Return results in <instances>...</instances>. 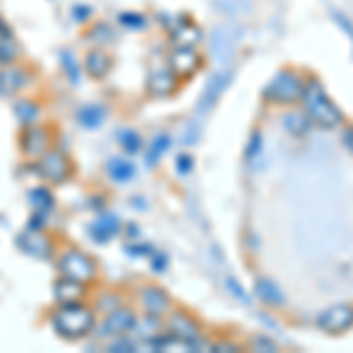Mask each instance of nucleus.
Segmentation results:
<instances>
[{"label":"nucleus","instance_id":"7c9ffc66","mask_svg":"<svg viewBox=\"0 0 353 353\" xmlns=\"http://www.w3.org/2000/svg\"><path fill=\"white\" fill-rule=\"evenodd\" d=\"M224 88H226V76H214L212 83H210V88H208V92H205V97H203V101H201L203 109H210V104L217 99Z\"/></svg>","mask_w":353,"mask_h":353},{"label":"nucleus","instance_id":"f3484780","mask_svg":"<svg viewBox=\"0 0 353 353\" xmlns=\"http://www.w3.org/2000/svg\"><path fill=\"white\" fill-rule=\"evenodd\" d=\"M83 38L88 45H97V48H111L118 38V26L106 19H92L85 24Z\"/></svg>","mask_w":353,"mask_h":353},{"label":"nucleus","instance_id":"c9c22d12","mask_svg":"<svg viewBox=\"0 0 353 353\" xmlns=\"http://www.w3.org/2000/svg\"><path fill=\"white\" fill-rule=\"evenodd\" d=\"M149 259L153 261V269H156V271H163L165 261H168V259H165V254H156V257H149Z\"/></svg>","mask_w":353,"mask_h":353},{"label":"nucleus","instance_id":"c85d7f7f","mask_svg":"<svg viewBox=\"0 0 353 353\" xmlns=\"http://www.w3.org/2000/svg\"><path fill=\"white\" fill-rule=\"evenodd\" d=\"M21 59V43L17 41V36H10L5 41H0V66L12 64V61Z\"/></svg>","mask_w":353,"mask_h":353},{"label":"nucleus","instance_id":"5701e85b","mask_svg":"<svg viewBox=\"0 0 353 353\" xmlns=\"http://www.w3.org/2000/svg\"><path fill=\"white\" fill-rule=\"evenodd\" d=\"M134 172H137L134 163L128 161V158H111V161L106 163V174H109L116 184H128V181H132Z\"/></svg>","mask_w":353,"mask_h":353},{"label":"nucleus","instance_id":"393cba45","mask_svg":"<svg viewBox=\"0 0 353 353\" xmlns=\"http://www.w3.org/2000/svg\"><path fill=\"white\" fill-rule=\"evenodd\" d=\"M28 205H31V212L48 214L54 208V196L48 186H38V189L28 191Z\"/></svg>","mask_w":353,"mask_h":353},{"label":"nucleus","instance_id":"9d476101","mask_svg":"<svg viewBox=\"0 0 353 353\" xmlns=\"http://www.w3.org/2000/svg\"><path fill=\"white\" fill-rule=\"evenodd\" d=\"M163 330L172 337L186 339L198 346V339L203 337V325L184 309H172L163 318Z\"/></svg>","mask_w":353,"mask_h":353},{"label":"nucleus","instance_id":"412c9836","mask_svg":"<svg viewBox=\"0 0 353 353\" xmlns=\"http://www.w3.org/2000/svg\"><path fill=\"white\" fill-rule=\"evenodd\" d=\"M116 26H118V31L141 33L149 26V17L144 12H139V10H123V12L116 17Z\"/></svg>","mask_w":353,"mask_h":353},{"label":"nucleus","instance_id":"9b49d317","mask_svg":"<svg viewBox=\"0 0 353 353\" xmlns=\"http://www.w3.org/2000/svg\"><path fill=\"white\" fill-rule=\"evenodd\" d=\"M17 248L33 259L48 261L57 257V245L52 238H48V233L43 229H33V226H28L24 233L17 236Z\"/></svg>","mask_w":353,"mask_h":353},{"label":"nucleus","instance_id":"f03ea898","mask_svg":"<svg viewBox=\"0 0 353 353\" xmlns=\"http://www.w3.org/2000/svg\"><path fill=\"white\" fill-rule=\"evenodd\" d=\"M301 104H304V113L309 116V121L313 125H321L325 130H334L344 125V116L341 111L334 106V101L330 99L323 83L318 78H309L304 83V92H301Z\"/></svg>","mask_w":353,"mask_h":353},{"label":"nucleus","instance_id":"39448f33","mask_svg":"<svg viewBox=\"0 0 353 353\" xmlns=\"http://www.w3.org/2000/svg\"><path fill=\"white\" fill-rule=\"evenodd\" d=\"M33 170H36V174L41 176L48 186H64L66 181L73 179V174H76V165H73L71 156H68L66 151L61 149H50L45 151L38 161H33Z\"/></svg>","mask_w":353,"mask_h":353},{"label":"nucleus","instance_id":"4be33fe9","mask_svg":"<svg viewBox=\"0 0 353 353\" xmlns=\"http://www.w3.org/2000/svg\"><path fill=\"white\" fill-rule=\"evenodd\" d=\"M57 61H59V68L61 73L68 78V83H78L83 76V64L81 59H78V54L73 52L71 48H64L59 52V57H57Z\"/></svg>","mask_w":353,"mask_h":353},{"label":"nucleus","instance_id":"1a4fd4ad","mask_svg":"<svg viewBox=\"0 0 353 353\" xmlns=\"http://www.w3.org/2000/svg\"><path fill=\"white\" fill-rule=\"evenodd\" d=\"M31 83H33V68L24 64L21 59L0 66V97L3 99L19 97Z\"/></svg>","mask_w":353,"mask_h":353},{"label":"nucleus","instance_id":"e433bc0d","mask_svg":"<svg viewBox=\"0 0 353 353\" xmlns=\"http://www.w3.org/2000/svg\"><path fill=\"white\" fill-rule=\"evenodd\" d=\"M238 349L236 344H229V341H221V344H212V351H233Z\"/></svg>","mask_w":353,"mask_h":353},{"label":"nucleus","instance_id":"cd10ccee","mask_svg":"<svg viewBox=\"0 0 353 353\" xmlns=\"http://www.w3.org/2000/svg\"><path fill=\"white\" fill-rule=\"evenodd\" d=\"M172 146V139H170V134H156L149 146V151H146V165H158V161L163 158V153Z\"/></svg>","mask_w":353,"mask_h":353},{"label":"nucleus","instance_id":"a211bd4d","mask_svg":"<svg viewBox=\"0 0 353 353\" xmlns=\"http://www.w3.org/2000/svg\"><path fill=\"white\" fill-rule=\"evenodd\" d=\"M121 229H123V224H121V219H118V214L101 212L92 219V224H90L88 231H90V236H92V241L106 245L121 233Z\"/></svg>","mask_w":353,"mask_h":353},{"label":"nucleus","instance_id":"72a5a7b5","mask_svg":"<svg viewBox=\"0 0 353 353\" xmlns=\"http://www.w3.org/2000/svg\"><path fill=\"white\" fill-rule=\"evenodd\" d=\"M252 349H266V351H278V346L273 344L271 339H266V337H257L252 341Z\"/></svg>","mask_w":353,"mask_h":353},{"label":"nucleus","instance_id":"2eb2a0df","mask_svg":"<svg viewBox=\"0 0 353 353\" xmlns=\"http://www.w3.org/2000/svg\"><path fill=\"white\" fill-rule=\"evenodd\" d=\"M179 81L174 78V73L170 71V66L165 64H153L146 73V81H144V88H146V94L153 97V99H165V97L174 94L176 88H179Z\"/></svg>","mask_w":353,"mask_h":353},{"label":"nucleus","instance_id":"7ed1b4c3","mask_svg":"<svg viewBox=\"0 0 353 353\" xmlns=\"http://www.w3.org/2000/svg\"><path fill=\"white\" fill-rule=\"evenodd\" d=\"M54 264H57L59 276L78 281V283H83V285H92L97 278H99V266H97V261L90 257L85 250L76 248V245L61 248L54 257Z\"/></svg>","mask_w":353,"mask_h":353},{"label":"nucleus","instance_id":"ddd939ff","mask_svg":"<svg viewBox=\"0 0 353 353\" xmlns=\"http://www.w3.org/2000/svg\"><path fill=\"white\" fill-rule=\"evenodd\" d=\"M137 306L146 316L165 318L172 311V299H170V294L161 285H151L149 283V285H141L137 290Z\"/></svg>","mask_w":353,"mask_h":353},{"label":"nucleus","instance_id":"b1692460","mask_svg":"<svg viewBox=\"0 0 353 353\" xmlns=\"http://www.w3.org/2000/svg\"><path fill=\"white\" fill-rule=\"evenodd\" d=\"M76 118L85 130H97L101 123H104L106 109L101 104H83L81 109L76 111Z\"/></svg>","mask_w":353,"mask_h":353},{"label":"nucleus","instance_id":"f8f14e48","mask_svg":"<svg viewBox=\"0 0 353 353\" xmlns=\"http://www.w3.org/2000/svg\"><path fill=\"white\" fill-rule=\"evenodd\" d=\"M81 64H83V73L90 78V81H106V78L113 73L116 59H113L109 48L90 45V48L85 50V54L81 57Z\"/></svg>","mask_w":353,"mask_h":353},{"label":"nucleus","instance_id":"a878e982","mask_svg":"<svg viewBox=\"0 0 353 353\" xmlns=\"http://www.w3.org/2000/svg\"><path fill=\"white\" fill-rule=\"evenodd\" d=\"M283 125H285V130L288 132H292V134H306L311 130V121H309V116H306L304 111H290L283 116Z\"/></svg>","mask_w":353,"mask_h":353},{"label":"nucleus","instance_id":"0eeeda50","mask_svg":"<svg viewBox=\"0 0 353 353\" xmlns=\"http://www.w3.org/2000/svg\"><path fill=\"white\" fill-rule=\"evenodd\" d=\"M101 316L104 318L97 323L94 334L101 339H116V337H125V334L132 332L139 313H137L132 306L121 304V306H116V309L101 313Z\"/></svg>","mask_w":353,"mask_h":353},{"label":"nucleus","instance_id":"dca6fc26","mask_svg":"<svg viewBox=\"0 0 353 353\" xmlns=\"http://www.w3.org/2000/svg\"><path fill=\"white\" fill-rule=\"evenodd\" d=\"M318 327L330 334H339L353 327V304H334L318 316Z\"/></svg>","mask_w":353,"mask_h":353},{"label":"nucleus","instance_id":"c756f323","mask_svg":"<svg viewBox=\"0 0 353 353\" xmlns=\"http://www.w3.org/2000/svg\"><path fill=\"white\" fill-rule=\"evenodd\" d=\"M118 144H121V149L125 153H130V156H134V153H139L144 149V144H141V137L134 132V130H123L121 134H118Z\"/></svg>","mask_w":353,"mask_h":353},{"label":"nucleus","instance_id":"6ab92c4d","mask_svg":"<svg viewBox=\"0 0 353 353\" xmlns=\"http://www.w3.org/2000/svg\"><path fill=\"white\" fill-rule=\"evenodd\" d=\"M88 288L78 281H71V278L59 276V281L52 285V297L54 304H68V301H85L88 299Z\"/></svg>","mask_w":353,"mask_h":353},{"label":"nucleus","instance_id":"bb28decb","mask_svg":"<svg viewBox=\"0 0 353 353\" xmlns=\"http://www.w3.org/2000/svg\"><path fill=\"white\" fill-rule=\"evenodd\" d=\"M257 294H259V299L261 301H266V304H271V306H283L285 304V294L278 290L276 283H271V281H257Z\"/></svg>","mask_w":353,"mask_h":353},{"label":"nucleus","instance_id":"aec40b11","mask_svg":"<svg viewBox=\"0 0 353 353\" xmlns=\"http://www.w3.org/2000/svg\"><path fill=\"white\" fill-rule=\"evenodd\" d=\"M12 113H14L17 121H19L21 128H24V125L41 123L43 106H41V101L33 99V97H14Z\"/></svg>","mask_w":353,"mask_h":353},{"label":"nucleus","instance_id":"6e6552de","mask_svg":"<svg viewBox=\"0 0 353 353\" xmlns=\"http://www.w3.org/2000/svg\"><path fill=\"white\" fill-rule=\"evenodd\" d=\"M54 146V132L48 123L24 125L19 132V149L28 161H38L45 151Z\"/></svg>","mask_w":353,"mask_h":353},{"label":"nucleus","instance_id":"f257e3e1","mask_svg":"<svg viewBox=\"0 0 353 353\" xmlns=\"http://www.w3.org/2000/svg\"><path fill=\"white\" fill-rule=\"evenodd\" d=\"M50 325L54 334L66 341H83L94 332L97 327V311L88 301H68V304H57Z\"/></svg>","mask_w":353,"mask_h":353},{"label":"nucleus","instance_id":"2f4dec72","mask_svg":"<svg viewBox=\"0 0 353 353\" xmlns=\"http://www.w3.org/2000/svg\"><path fill=\"white\" fill-rule=\"evenodd\" d=\"M71 19L76 21V24H90V21L94 19V8L92 5H88V3H76L71 8Z\"/></svg>","mask_w":353,"mask_h":353},{"label":"nucleus","instance_id":"4468645a","mask_svg":"<svg viewBox=\"0 0 353 353\" xmlns=\"http://www.w3.org/2000/svg\"><path fill=\"white\" fill-rule=\"evenodd\" d=\"M165 33H168L170 45H201L203 41V28L191 19L189 14L170 17L165 24Z\"/></svg>","mask_w":353,"mask_h":353},{"label":"nucleus","instance_id":"423d86ee","mask_svg":"<svg viewBox=\"0 0 353 353\" xmlns=\"http://www.w3.org/2000/svg\"><path fill=\"white\" fill-rule=\"evenodd\" d=\"M165 64L170 66V71L174 73V78L179 83H189L205 66V54L196 45H172L165 52Z\"/></svg>","mask_w":353,"mask_h":353},{"label":"nucleus","instance_id":"4c0bfd02","mask_svg":"<svg viewBox=\"0 0 353 353\" xmlns=\"http://www.w3.org/2000/svg\"><path fill=\"white\" fill-rule=\"evenodd\" d=\"M341 137H344V141H346V146L353 151V128H346L344 132H341Z\"/></svg>","mask_w":353,"mask_h":353},{"label":"nucleus","instance_id":"f704fd0d","mask_svg":"<svg viewBox=\"0 0 353 353\" xmlns=\"http://www.w3.org/2000/svg\"><path fill=\"white\" fill-rule=\"evenodd\" d=\"M10 36H14L12 26H10V21L5 19L3 14H0V41H5V38H10Z\"/></svg>","mask_w":353,"mask_h":353},{"label":"nucleus","instance_id":"20e7f679","mask_svg":"<svg viewBox=\"0 0 353 353\" xmlns=\"http://www.w3.org/2000/svg\"><path fill=\"white\" fill-rule=\"evenodd\" d=\"M304 83L306 81L294 68H281L264 88L261 97H264L269 104H278V106L297 104L301 99V92H304Z\"/></svg>","mask_w":353,"mask_h":353},{"label":"nucleus","instance_id":"473e14b6","mask_svg":"<svg viewBox=\"0 0 353 353\" xmlns=\"http://www.w3.org/2000/svg\"><path fill=\"white\" fill-rule=\"evenodd\" d=\"M191 170H193V158L191 156H186V153H184V156L176 158V172H179V174H189Z\"/></svg>","mask_w":353,"mask_h":353}]
</instances>
